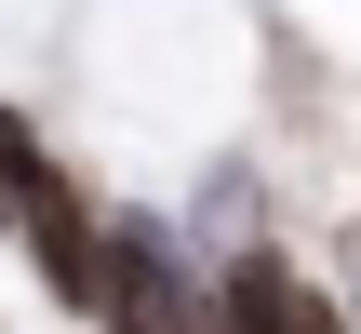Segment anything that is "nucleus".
Returning a JSON list of instances; mask_svg holds the SVG:
<instances>
[{
	"instance_id": "1",
	"label": "nucleus",
	"mask_w": 361,
	"mask_h": 334,
	"mask_svg": "<svg viewBox=\"0 0 361 334\" xmlns=\"http://www.w3.org/2000/svg\"><path fill=\"white\" fill-rule=\"evenodd\" d=\"M13 241H27V268H40V295H54L67 321H94V308H107V214H94L80 187L27 201V214H13Z\"/></svg>"
},
{
	"instance_id": "2",
	"label": "nucleus",
	"mask_w": 361,
	"mask_h": 334,
	"mask_svg": "<svg viewBox=\"0 0 361 334\" xmlns=\"http://www.w3.org/2000/svg\"><path fill=\"white\" fill-rule=\"evenodd\" d=\"M0 241H13V201H0Z\"/></svg>"
}]
</instances>
